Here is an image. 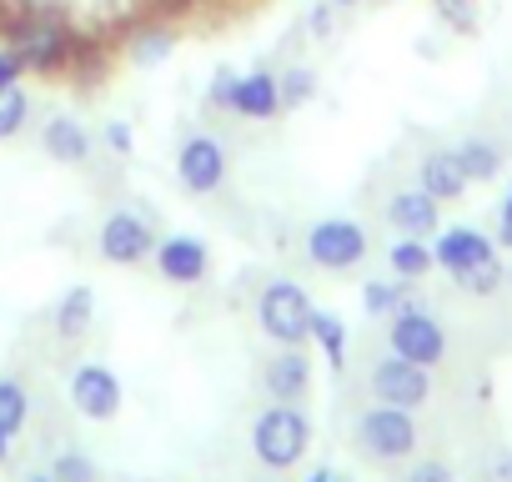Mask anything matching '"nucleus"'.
<instances>
[{
  "label": "nucleus",
  "instance_id": "bb28decb",
  "mask_svg": "<svg viewBox=\"0 0 512 482\" xmlns=\"http://www.w3.org/2000/svg\"><path fill=\"white\" fill-rule=\"evenodd\" d=\"M26 116H31V101L21 86H0V141H11L26 131Z\"/></svg>",
  "mask_w": 512,
  "mask_h": 482
},
{
  "label": "nucleus",
  "instance_id": "5701e85b",
  "mask_svg": "<svg viewBox=\"0 0 512 482\" xmlns=\"http://www.w3.org/2000/svg\"><path fill=\"white\" fill-rule=\"evenodd\" d=\"M412 282H367L362 287V307H367V317H392L397 307H407L412 297Z\"/></svg>",
  "mask_w": 512,
  "mask_h": 482
},
{
  "label": "nucleus",
  "instance_id": "2eb2a0df",
  "mask_svg": "<svg viewBox=\"0 0 512 482\" xmlns=\"http://www.w3.org/2000/svg\"><path fill=\"white\" fill-rule=\"evenodd\" d=\"M417 186H422L427 196H437V201H462V191H467L472 181H467L457 151H427V156L417 161Z\"/></svg>",
  "mask_w": 512,
  "mask_h": 482
},
{
  "label": "nucleus",
  "instance_id": "393cba45",
  "mask_svg": "<svg viewBox=\"0 0 512 482\" xmlns=\"http://www.w3.org/2000/svg\"><path fill=\"white\" fill-rule=\"evenodd\" d=\"M277 91H282V111H302L317 96V71L312 66H292V71L277 76Z\"/></svg>",
  "mask_w": 512,
  "mask_h": 482
},
{
  "label": "nucleus",
  "instance_id": "20e7f679",
  "mask_svg": "<svg viewBox=\"0 0 512 482\" xmlns=\"http://www.w3.org/2000/svg\"><path fill=\"white\" fill-rule=\"evenodd\" d=\"M312 302L297 282H267L256 297V327H262L277 347H307L312 342Z\"/></svg>",
  "mask_w": 512,
  "mask_h": 482
},
{
  "label": "nucleus",
  "instance_id": "ddd939ff",
  "mask_svg": "<svg viewBox=\"0 0 512 482\" xmlns=\"http://www.w3.org/2000/svg\"><path fill=\"white\" fill-rule=\"evenodd\" d=\"M262 387L272 402H307L312 392V357L302 347H277V357L262 367Z\"/></svg>",
  "mask_w": 512,
  "mask_h": 482
},
{
  "label": "nucleus",
  "instance_id": "c756f323",
  "mask_svg": "<svg viewBox=\"0 0 512 482\" xmlns=\"http://www.w3.org/2000/svg\"><path fill=\"white\" fill-rule=\"evenodd\" d=\"M231 96H236V71H231V66H216V76H211V86H206V101H211L216 111H231Z\"/></svg>",
  "mask_w": 512,
  "mask_h": 482
},
{
  "label": "nucleus",
  "instance_id": "7c9ffc66",
  "mask_svg": "<svg viewBox=\"0 0 512 482\" xmlns=\"http://www.w3.org/2000/svg\"><path fill=\"white\" fill-rule=\"evenodd\" d=\"M402 482H457V472L442 457H422V462H412V472Z\"/></svg>",
  "mask_w": 512,
  "mask_h": 482
},
{
  "label": "nucleus",
  "instance_id": "7ed1b4c3",
  "mask_svg": "<svg viewBox=\"0 0 512 482\" xmlns=\"http://www.w3.org/2000/svg\"><path fill=\"white\" fill-rule=\"evenodd\" d=\"M352 437H357V452L372 457V462H382V467L407 462V457H417V447H422L417 417H412L407 407H387V402L367 407V412L357 417Z\"/></svg>",
  "mask_w": 512,
  "mask_h": 482
},
{
  "label": "nucleus",
  "instance_id": "6ab92c4d",
  "mask_svg": "<svg viewBox=\"0 0 512 482\" xmlns=\"http://www.w3.org/2000/svg\"><path fill=\"white\" fill-rule=\"evenodd\" d=\"M387 267L397 282H422L437 262H432V247H427V236H397L392 247H387Z\"/></svg>",
  "mask_w": 512,
  "mask_h": 482
},
{
  "label": "nucleus",
  "instance_id": "f704fd0d",
  "mask_svg": "<svg viewBox=\"0 0 512 482\" xmlns=\"http://www.w3.org/2000/svg\"><path fill=\"white\" fill-rule=\"evenodd\" d=\"M492 477H497V482H512V447H507V452L492 462Z\"/></svg>",
  "mask_w": 512,
  "mask_h": 482
},
{
  "label": "nucleus",
  "instance_id": "58836bf2",
  "mask_svg": "<svg viewBox=\"0 0 512 482\" xmlns=\"http://www.w3.org/2000/svg\"><path fill=\"white\" fill-rule=\"evenodd\" d=\"M11 457V432H0V462Z\"/></svg>",
  "mask_w": 512,
  "mask_h": 482
},
{
  "label": "nucleus",
  "instance_id": "39448f33",
  "mask_svg": "<svg viewBox=\"0 0 512 482\" xmlns=\"http://www.w3.org/2000/svg\"><path fill=\"white\" fill-rule=\"evenodd\" d=\"M387 347H392L397 357L417 362V367H437V362L447 357V332H442V322H437L427 307L407 302V307H397V312L387 317Z\"/></svg>",
  "mask_w": 512,
  "mask_h": 482
},
{
  "label": "nucleus",
  "instance_id": "f257e3e1",
  "mask_svg": "<svg viewBox=\"0 0 512 482\" xmlns=\"http://www.w3.org/2000/svg\"><path fill=\"white\" fill-rule=\"evenodd\" d=\"M6 46L21 56L26 71H36V76H61V71H71L81 36H76V26H71L56 6H26V11L6 26Z\"/></svg>",
  "mask_w": 512,
  "mask_h": 482
},
{
  "label": "nucleus",
  "instance_id": "c85d7f7f",
  "mask_svg": "<svg viewBox=\"0 0 512 482\" xmlns=\"http://www.w3.org/2000/svg\"><path fill=\"white\" fill-rule=\"evenodd\" d=\"M51 477H56V482H101L96 462H91V457H81V452H61V457H56V467H51Z\"/></svg>",
  "mask_w": 512,
  "mask_h": 482
},
{
  "label": "nucleus",
  "instance_id": "2f4dec72",
  "mask_svg": "<svg viewBox=\"0 0 512 482\" xmlns=\"http://www.w3.org/2000/svg\"><path fill=\"white\" fill-rule=\"evenodd\" d=\"M21 76H26L21 56H16L11 46H0V86H21Z\"/></svg>",
  "mask_w": 512,
  "mask_h": 482
},
{
  "label": "nucleus",
  "instance_id": "f3484780",
  "mask_svg": "<svg viewBox=\"0 0 512 482\" xmlns=\"http://www.w3.org/2000/svg\"><path fill=\"white\" fill-rule=\"evenodd\" d=\"M41 146L51 161L61 166H86L91 161V131L76 121V116H51L46 131H41Z\"/></svg>",
  "mask_w": 512,
  "mask_h": 482
},
{
  "label": "nucleus",
  "instance_id": "6e6552de",
  "mask_svg": "<svg viewBox=\"0 0 512 482\" xmlns=\"http://www.w3.org/2000/svg\"><path fill=\"white\" fill-rule=\"evenodd\" d=\"M96 241H101V257L111 267H141V262L156 257V231L136 211H111L101 221V236Z\"/></svg>",
  "mask_w": 512,
  "mask_h": 482
},
{
  "label": "nucleus",
  "instance_id": "9b49d317",
  "mask_svg": "<svg viewBox=\"0 0 512 482\" xmlns=\"http://www.w3.org/2000/svg\"><path fill=\"white\" fill-rule=\"evenodd\" d=\"M71 407L86 422H111L121 412V377L106 362H86L71 372Z\"/></svg>",
  "mask_w": 512,
  "mask_h": 482
},
{
  "label": "nucleus",
  "instance_id": "b1692460",
  "mask_svg": "<svg viewBox=\"0 0 512 482\" xmlns=\"http://www.w3.org/2000/svg\"><path fill=\"white\" fill-rule=\"evenodd\" d=\"M26 417H31V397H26V387L21 382H11V377H0V432H21L26 427Z\"/></svg>",
  "mask_w": 512,
  "mask_h": 482
},
{
  "label": "nucleus",
  "instance_id": "4c0bfd02",
  "mask_svg": "<svg viewBox=\"0 0 512 482\" xmlns=\"http://www.w3.org/2000/svg\"><path fill=\"white\" fill-rule=\"evenodd\" d=\"M497 241H502V247L512 252V226H497Z\"/></svg>",
  "mask_w": 512,
  "mask_h": 482
},
{
  "label": "nucleus",
  "instance_id": "473e14b6",
  "mask_svg": "<svg viewBox=\"0 0 512 482\" xmlns=\"http://www.w3.org/2000/svg\"><path fill=\"white\" fill-rule=\"evenodd\" d=\"M307 26H312V36H332V26H337V6H332V0H322V6H312Z\"/></svg>",
  "mask_w": 512,
  "mask_h": 482
},
{
  "label": "nucleus",
  "instance_id": "a211bd4d",
  "mask_svg": "<svg viewBox=\"0 0 512 482\" xmlns=\"http://www.w3.org/2000/svg\"><path fill=\"white\" fill-rule=\"evenodd\" d=\"M91 317H96V292L81 282V287H71L61 302H56V337L61 342H81L86 332H91Z\"/></svg>",
  "mask_w": 512,
  "mask_h": 482
},
{
  "label": "nucleus",
  "instance_id": "4468645a",
  "mask_svg": "<svg viewBox=\"0 0 512 482\" xmlns=\"http://www.w3.org/2000/svg\"><path fill=\"white\" fill-rule=\"evenodd\" d=\"M156 267H161L166 282L196 287L211 272V257H206V247H201L196 236H166V241H156Z\"/></svg>",
  "mask_w": 512,
  "mask_h": 482
},
{
  "label": "nucleus",
  "instance_id": "4be33fe9",
  "mask_svg": "<svg viewBox=\"0 0 512 482\" xmlns=\"http://www.w3.org/2000/svg\"><path fill=\"white\" fill-rule=\"evenodd\" d=\"M312 342L327 352V367L332 372L347 367V322L337 312H312Z\"/></svg>",
  "mask_w": 512,
  "mask_h": 482
},
{
  "label": "nucleus",
  "instance_id": "423d86ee",
  "mask_svg": "<svg viewBox=\"0 0 512 482\" xmlns=\"http://www.w3.org/2000/svg\"><path fill=\"white\" fill-rule=\"evenodd\" d=\"M307 262L322 272H352L367 262V231L347 216H327L307 231Z\"/></svg>",
  "mask_w": 512,
  "mask_h": 482
},
{
  "label": "nucleus",
  "instance_id": "9d476101",
  "mask_svg": "<svg viewBox=\"0 0 512 482\" xmlns=\"http://www.w3.org/2000/svg\"><path fill=\"white\" fill-rule=\"evenodd\" d=\"M487 257H497V241L487 236V231H477V226H437L432 231V262L457 282L462 272H472L477 262H487Z\"/></svg>",
  "mask_w": 512,
  "mask_h": 482
},
{
  "label": "nucleus",
  "instance_id": "ea45409f",
  "mask_svg": "<svg viewBox=\"0 0 512 482\" xmlns=\"http://www.w3.org/2000/svg\"><path fill=\"white\" fill-rule=\"evenodd\" d=\"M332 6H367V0H332Z\"/></svg>",
  "mask_w": 512,
  "mask_h": 482
},
{
  "label": "nucleus",
  "instance_id": "f8f14e48",
  "mask_svg": "<svg viewBox=\"0 0 512 482\" xmlns=\"http://www.w3.org/2000/svg\"><path fill=\"white\" fill-rule=\"evenodd\" d=\"M387 226L397 236H432L442 226V201L427 196L422 186H402L387 196Z\"/></svg>",
  "mask_w": 512,
  "mask_h": 482
},
{
  "label": "nucleus",
  "instance_id": "e433bc0d",
  "mask_svg": "<svg viewBox=\"0 0 512 482\" xmlns=\"http://www.w3.org/2000/svg\"><path fill=\"white\" fill-rule=\"evenodd\" d=\"M307 482H342V477H337V472H327V467H322V472H312V477H307Z\"/></svg>",
  "mask_w": 512,
  "mask_h": 482
},
{
  "label": "nucleus",
  "instance_id": "f03ea898",
  "mask_svg": "<svg viewBox=\"0 0 512 482\" xmlns=\"http://www.w3.org/2000/svg\"><path fill=\"white\" fill-rule=\"evenodd\" d=\"M312 447V422L297 402H272L251 422V452L267 472H292Z\"/></svg>",
  "mask_w": 512,
  "mask_h": 482
},
{
  "label": "nucleus",
  "instance_id": "412c9836",
  "mask_svg": "<svg viewBox=\"0 0 512 482\" xmlns=\"http://www.w3.org/2000/svg\"><path fill=\"white\" fill-rule=\"evenodd\" d=\"M457 161H462V171H467V181H472V186H482V181H497V176H502V146H497V141H487V136H467V141L457 146Z\"/></svg>",
  "mask_w": 512,
  "mask_h": 482
},
{
  "label": "nucleus",
  "instance_id": "c9c22d12",
  "mask_svg": "<svg viewBox=\"0 0 512 482\" xmlns=\"http://www.w3.org/2000/svg\"><path fill=\"white\" fill-rule=\"evenodd\" d=\"M497 221H502V226H512V191L502 196V206H497Z\"/></svg>",
  "mask_w": 512,
  "mask_h": 482
},
{
  "label": "nucleus",
  "instance_id": "a878e982",
  "mask_svg": "<svg viewBox=\"0 0 512 482\" xmlns=\"http://www.w3.org/2000/svg\"><path fill=\"white\" fill-rule=\"evenodd\" d=\"M502 282H507L502 257H487V262H477L472 272H462V277H457V287H462L467 297H497V292H502Z\"/></svg>",
  "mask_w": 512,
  "mask_h": 482
},
{
  "label": "nucleus",
  "instance_id": "cd10ccee",
  "mask_svg": "<svg viewBox=\"0 0 512 482\" xmlns=\"http://www.w3.org/2000/svg\"><path fill=\"white\" fill-rule=\"evenodd\" d=\"M432 11H437L442 26H452L457 36L477 31V0H432Z\"/></svg>",
  "mask_w": 512,
  "mask_h": 482
},
{
  "label": "nucleus",
  "instance_id": "aec40b11",
  "mask_svg": "<svg viewBox=\"0 0 512 482\" xmlns=\"http://www.w3.org/2000/svg\"><path fill=\"white\" fill-rule=\"evenodd\" d=\"M176 51V31L171 26H161V21H151V26H141V31H131V41H126V61L131 66H161L166 56Z\"/></svg>",
  "mask_w": 512,
  "mask_h": 482
},
{
  "label": "nucleus",
  "instance_id": "a19ab883",
  "mask_svg": "<svg viewBox=\"0 0 512 482\" xmlns=\"http://www.w3.org/2000/svg\"><path fill=\"white\" fill-rule=\"evenodd\" d=\"M31 482H56V477H51V472H46V477H41V472H36V477H31Z\"/></svg>",
  "mask_w": 512,
  "mask_h": 482
},
{
  "label": "nucleus",
  "instance_id": "0eeeda50",
  "mask_svg": "<svg viewBox=\"0 0 512 482\" xmlns=\"http://www.w3.org/2000/svg\"><path fill=\"white\" fill-rule=\"evenodd\" d=\"M372 397L387 402V407H407V412H417V407L432 402V367H417V362L387 352V357L372 367Z\"/></svg>",
  "mask_w": 512,
  "mask_h": 482
},
{
  "label": "nucleus",
  "instance_id": "72a5a7b5",
  "mask_svg": "<svg viewBox=\"0 0 512 482\" xmlns=\"http://www.w3.org/2000/svg\"><path fill=\"white\" fill-rule=\"evenodd\" d=\"M106 146H111V151H121V156H126V151H131V146H136V131H131V126H126V121H106Z\"/></svg>",
  "mask_w": 512,
  "mask_h": 482
},
{
  "label": "nucleus",
  "instance_id": "1a4fd4ad",
  "mask_svg": "<svg viewBox=\"0 0 512 482\" xmlns=\"http://www.w3.org/2000/svg\"><path fill=\"white\" fill-rule=\"evenodd\" d=\"M176 181L191 196H211L226 181V146L216 136H186L176 151Z\"/></svg>",
  "mask_w": 512,
  "mask_h": 482
},
{
  "label": "nucleus",
  "instance_id": "dca6fc26",
  "mask_svg": "<svg viewBox=\"0 0 512 482\" xmlns=\"http://www.w3.org/2000/svg\"><path fill=\"white\" fill-rule=\"evenodd\" d=\"M231 111H236V116H246V121H272V116L282 111L277 76H272V71H251V76H236Z\"/></svg>",
  "mask_w": 512,
  "mask_h": 482
}]
</instances>
